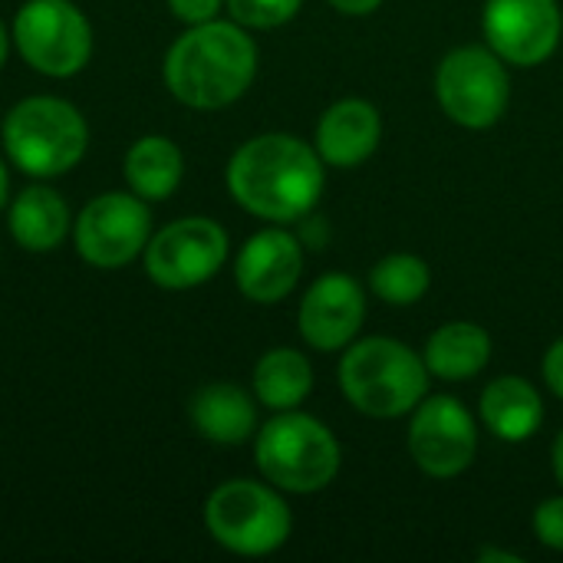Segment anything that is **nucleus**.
I'll return each instance as SVG.
<instances>
[{"label": "nucleus", "mask_w": 563, "mask_h": 563, "mask_svg": "<svg viewBox=\"0 0 563 563\" xmlns=\"http://www.w3.org/2000/svg\"><path fill=\"white\" fill-rule=\"evenodd\" d=\"M228 191L254 218L287 224L307 218L323 195V158L287 132L247 139L228 162Z\"/></svg>", "instance_id": "nucleus-1"}, {"label": "nucleus", "mask_w": 563, "mask_h": 563, "mask_svg": "<svg viewBox=\"0 0 563 563\" xmlns=\"http://www.w3.org/2000/svg\"><path fill=\"white\" fill-rule=\"evenodd\" d=\"M165 86L188 109H224L257 76V46L234 20L188 26L165 53Z\"/></svg>", "instance_id": "nucleus-2"}, {"label": "nucleus", "mask_w": 563, "mask_h": 563, "mask_svg": "<svg viewBox=\"0 0 563 563\" xmlns=\"http://www.w3.org/2000/svg\"><path fill=\"white\" fill-rule=\"evenodd\" d=\"M429 376L426 360L393 336L350 343L340 360L343 396L356 412L373 419H399L412 412L429 396Z\"/></svg>", "instance_id": "nucleus-3"}, {"label": "nucleus", "mask_w": 563, "mask_h": 563, "mask_svg": "<svg viewBox=\"0 0 563 563\" xmlns=\"http://www.w3.org/2000/svg\"><path fill=\"white\" fill-rule=\"evenodd\" d=\"M7 158L30 178H59L76 168L89 145L82 112L59 96L20 99L0 129Z\"/></svg>", "instance_id": "nucleus-4"}, {"label": "nucleus", "mask_w": 563, "mask_h": 563, "mask_svg": "<svg viewBox=\"0 0 563 563\" xmlns=\"http://www.w3.org/2000/svg\"><path fill=\"white\" fill-rule=\"evenodd\" d=\"M254 462L277 492L313 495L336 478L340 442L320 419L287 409L261 426Z\"/></svg>", "instance_id": "nucleus-5"}, {"label": "nucleus", "mask_w": 563, "mask_h": 563, "mask_svg": "<svg viewBox=\"0 0 563 563\" xmlns=\"http://www.w3.org/2000/svg\"><path fill=\"white\" fill-rule=\"evenodd\" d=\"M205 528L231 554L267 558L287 544L294 518L277 488H271V482L261 485L251 478H234L208 495Z\"/></svg>", "instance_id": "nucleus-6"}, {"label": "nucleus", "mask_w": 563, "mask_h": 563, "mask_svg": "<svg viewBox=\"0 0 563 563\" xmlns=\"http://www.w3.org/2000/svg\"><path fill=\"white\" fill-rule=\"evenodd\" d=\"M10 36L23 63L49 79L76 76L92 56V26L73 0H26Z\"/></svg>", "instance_id": "nucleus-7"}, {"label": "nucleus", "mask_w": 563, "mask_h": 563, "mask_svg": "<svg viewBox=\"0 0 563 563\" xmlns=\"http://www.w3.org/2000/svg\"><path fill=\"white\" fill-rule=\"evenodd\" d=\"M435 96L442 112L462 129H492L511 99L505 59L488 46L452 49L435 73Z\"/></svg>", "instance_id": "nucleus-8"}, {"label": "nucleus", "mask_w": 563, "mask_h": 563, "mask_svg": "<svg viewBox=\"0 0 563 563\" xmlns=\"http://www.w3.org/2000/svg\"><path fill=\"white\" fill-rule=\"evenodd\" d=\"M228 231L201 214L178 218L158 228L145 251V274L165 290H191L208 284L228 261Z\"/></svg>", "instance_id": "nucleus-9"}, {"label": "nucleus", "mask_w": 563, "mask_h": 563, "mask_svg": "<svg viewBox=\"0 0 563 563\" xmlns=\"http://www.w3.org/2000/svg\"><path fill=\"white\" fill-rule=\"evenodd\" d=\"M152 238V211L148 201L135 191H106L86 201L73 224L76 251L86 264L99 271H119L142 257Z\"/></svg>", "instance_id": "nucleus-10"}, {"label": "nucleus", "mask_w": 563, "mask_h": 563, "mask_svg": "<svg viewBox=\"0 0 563 563\" xmlns=\"http://www.w3.org/2000/svg\"><path fill=\"white\" fill-rule=\"evenodd\" d=\"M409 455L429 478L462 475L478 452V426L472 412L452 396H426L412 409Z\"/></svg>", "instance_id": "nucleus-11"}, {"label": "nucleus", "mask_w": 563, "mask_h": 563, "mask_svg": "<svg viewBox=\"0 0 563 563\" xmlns=\"http://www.w3.org/2000/svg\"><path fill=\"white\" fill-rule=\"evenodd\" d=\"M488 46L511 66H538L561 46L563 13L558 0H485Z\"/></svg>", "instance_id": "nucleus-12"}, {"label": "nucleus", "mask_w": 563, "mask_h": 563, "mask_svg": "<svg viewBox=\"0 0 563 563\" xmlns=\"http://www.w3.org/2000/svg\"><path fill=\"white\" fill-rule=\"evenodd\" d=\"M366 320V297L363 287L346 274H323L310 284V290L300 300L297 327L307 346L320 353L346 350Z\"/></svg>", "instance_id": "nucleus-13"}, {"label": "nucleus", "mask_w": 563, "mask_h": 563, "mask_svg": "<svg viewBox=\"0 0 563 563\" xmlns=\"http://www.w3.org/2000/svg\"><path fill=\"white\" fill-rule=\"evenodd\" d=\"M303 274V244L284 228H264L244 241L234 261L238 290L254 303H280Z\"/></svg>", "instance_id": "nucleus-14"}, {"label": "nucleus", "mask_w": 563, "mask_h": 563, "mask_svg": "<svg viewBox=\"0 0 563 563\" xmlns=\"http://www.w3.org/2000/svg\"><path fill=\"white\" fill-rule=\"evenodd\" d=\"M379 139H383L379 109L366 99H340L320 115L313 148L320 152L323 165L356 168L379 148Z\"/></svg>", "instance_id": "nucleus-15"}, {"label": "nucleus", "mask_w": 563, "mask_h": 563, "mask_svg": "<svg viewBox=\"0 0 563 563\" xmlns=\"http://www.w3.org/2000/svg\"><path fill=\"white\" fill-rule=\"evenodd\" d=\"M191 426L214 445H241L257 432V406L234 383H208L191 396Z\"/></svg>", "instance_id": "nucleus-16"}, {"label": "nucleus", "mask_w": 563, "mask_h": 563, "mask_svg": "<svg viewBox=\"0 0 563 563\" xmlns=\"http://www.w3.org/2000/svg\"><path fill=\"white\" fill-rule=\"evenodd\" d=\"M69 205L49 185H30L10 205V234L30 254L56 251L69 238Z\"/></svg>", "instance_id": "nucleus-17"}, {"label": "nucleus", "mask_w": 563, "mask_h": 563, "mask_svg": "<svg viewBox=\"0 0 563 563\" xmlns=\"http://www.w3.org/2000/svg\"><path fill=\"white\" fill-rule=\"evenodd\" d=\"M482 419L501 442H528L544 422V402L525 376H498L482 393Z\"/></svg>", "instance_id": "nucleus-18"}, {"label": "nucleus", "mask_w": 563, "mask_h": 563, "mask_svg": "<svg viewBox=\"0 0 563 563\" xmlns=\"http://www.w3.org/2000/svg\"><path fill=\"white\" fill-rule=\"evenodd\" d=\"M422 360L432 376L445 383H468L488 366L492 336L485 333V327L472 320H452L429 336Z\"/></svg>", "instance_id": "nucleus-19"}, {"label": "nucleus", "mask_w": 563, "mask_h": 563, "mask_svg": "<svg viewBox=\"0 0 563 563\" xmlns=\"http://www.w3.org/2000/svg\"><path fill=\"white\" fill-rule=\"evenodd\" d=\"M125 181L145 201H165L185 178V155L168 135H142L125 152Z\"/></svg>", "instance_id": "nucleus-20"}, {"label": "nucleus", "mask_w": 563, "mask_h": 563, "mask_svg": "<svg viewBox=\"0 0 563 563\" xmlns=\"http://www.w3.org/2000/svg\"><path fill=\"white\" fill-rule=\"evenodd\" d=\"M313 389V366L300 350H267L254 366V396L271 412L297 409Z\"/></svg>", "instance_id": "nucleus-21"}, {"label": "nucleus", "mask_w": 563, "mask_h": 563, "mask_svg": "<svg viewBox=\"0 0 563 563\" xmlns=\"http://www.w3.org/2000/svg\"><path fill=\"white\" fill-rule=\"evenodd\" d=\"M369 287L389 307H412L432 287V271L416 254H389L369 271Z\"/></svg>", "instance_id": "nucleus-22"}, {"label": "nucleus", "mask_w": 563, "mask_h": 563, "mask_svg": "<svg viewBox=\"0 0 563 563\" xmlns=\"http://www.w3.org/2000/svg\"><path fill=\"white\" fill-rule=\"evenodd\" d=\"M303 0H224L234 23L244 30H274L300 13Z\"/></svg>", "instance_id": "nucleus-23"}, {"label": "nucleus", "mask_w": 563, "mask_h": 563, "mask_svg": "<svg viewBox=\"0 0 563 563\" xmlns=\"http://www.w3.org/2000/svg\"><path fill=\"white\" fill-rule=\"evenodd\" d=\"M534 534L544 548L563 551V495L561 498H548L544 505H538L534 511Z\"/></svg>", "instance_id": "nucleus-24"}, {"label": "nucleus", "mask_w": 563, "mask_h": 563, "mask_svg": "<svg viewBox=\"0 0 563 563\" xmlns=\"http://www.w3.org/2000/svg\"><path fill=\"white\" fill-rule=\"evenodd\" d=\"M165 3H168V10H172L181 23H188V26L214 20L218 10L224 7V0H165Z\"/></svg>", "instance_id": "nucleus-25"}, {"label": "nucleus", "mask_w": 563, "mask_h": 563, "mask_svg": "<svg viewBox=\"0 0 563 563\" xmlns=\"http://www.w3.org/2000/svg\"><path fill=\"white\" fill-rule=\"evenodd\" d=\"M544 379H548L551 393L558 399H563V336L548 350V356H544Z\"/></svg>", "instance_id": "nucleus-26"}, {"label": "nucleus", "mask_w": 563, "mask_h": 563, "mask_svg": "<svg viewBox=\"0 0 563 563\" xmlns=\"http://www.w3.org/2000/svg\"><path fill=\"white\" fill-rule=\"evenodd\" d=\"M327 3H330L333 10L346 13V16H366V13L379 10L383 0H327Z\"/></svg>", "instance_id": "nucleus-27"}, {"label": "nucleus", "mask_w": 563, "mask_h": 563, "mask_svg": "<svg viewBox=\"0 0 563 563\" xmlns=\"http://www.w3.org/2000/svg\"><path fill=\"white\" fill-rule=\"evenodd\" d=\"M551 462H554V478L561 482L563 488V432L554 439V452H551Z\"/></svg>", "instance_id": "nucleus-28"}, {"label": "nucleus", "mask_w": 563, "mask_h": 563, "mask_svg": "<svg viewBox=\"0 0 563 563\" xmlns=\"http://www.w3.org/2000/svg\"><path fill=\"white\" fill-rule=\"evenodd\" d=\"M10 43H13V36L7 33V26H3V20H0V69H3V63H7V53H10Z\"/></svg>", "instance_id": "nucleus-29"}, {"label": "nucleus", "mask_w": 563, "mask_h": 563, "mask_svg": "<svg viewBox=\"0 0 563 563\" xmlns=\"http://www.w3.org/2000/svg\"><path fill=\"white\" fill-rule=\"evenodd\" d=\"M7 195H10V178H7V165L0 158V208L7 205Z\"/></svg>", "instance_id": "nucleus-30"}]
</instances>
